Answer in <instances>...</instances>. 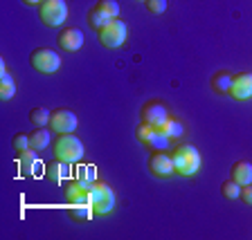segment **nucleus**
Returning <instances> with one entry per match:
<instances>
[{"label":"nucleus","mask_w":252,"mask_h":240,"mask_svg":"<svg viewBox=\"0 0 252 240\" xmlns=\"http://www.w3.org/2000/svg\"><path fill=\"white\" fill-rule=\"evenodd\" d=\"M171 160L178 175H194L200 168V153L191 144H178L171 153Z\"/></svg>","instance_id":"obj_1"},{"label":"nucleus","mask_w":252,"mask_h":240,"mask_svg":"<svg viewBox=\"0 0 252 240\" xmlns=\"http://www.w3.org/2000/svg\"><path fill=\"white\" fill-rule=\"evenodd\" d=\"M54 157L61 160V162H68V164H77L81 162L84 157V144L79 137H74L72 133H65L57 139L54 144Z\"/></svg>","instance_id":"obj_2"},{"label":"nucleus","mask_w":252,"mask_h":240,"mask_svg":"<svg viewBox=\"0 0 252 240\" xmlns=\"http://www.w3.org/2000/svg\"><path fill=\"white\" fill-rule=\"evenodd\" d=\"M38 18L45 27H59L68 18V5L65 0H43L38 5Z\"/></svg>","instance_id":"obj_3"},{"label":"nucleus","mask_w":252,"mask_h":240,"mask_svg":"<svg viewBox=\"0 0 252 240\" xmlns=\"http://www.w3.org/2000/svg\"><path fill=\"white\" fill-rule=\"evenodd\" d=\"M90 204H93L94 215H106L115 207V191L104 182H94L90 188Z\"/></svg>","instance_id":"obj_4"},{"label":"nucleus","mask_w":252,"mask_h":240,"mask_svg":"<svg viewBox=\"0 0 252 240\" xmlns=\"http://www.w3.org/2000/svg\"><path fill=\"white\" fill-rule=\"evenodd\" d=\"M30 65L41 74H54L61 68V56L50 47H38L30 54Z\"/></svg>","instance_id":"obj_5"},{"label":"nucleus","mask_w":252,"mask_h":240,"mask_svg":"<svg viewBox=\"0 0 252 240\" xmlns=\"http://www.w3.org/2000/svg\"><path fill=\"white\" fill-rule=\"evenodd\" d=\"M97 34H99L101 45L108 47V50H115V47L124 45L126 36H128V27H126V23H122L120 18H113V21L101 27Z\"/></svg>","instance_id":"obj_6"},{"label":"nucleus","mask_w":252,"mask_h":240,"mask_svg":"<svg viewBox=\"0 0 252 240\" xmlns=\"http://www.w3.org/2000/svg\"><path fill=\"white\" fill-rule=\"evenodd\" d=\"M79 126V119L72 110L68 108H57L50 117V128L59 135H65V133H74V128Z\"/></svg>","instance_id":"obj_7"},{"label":"nucleus","mask_w":252,"mask_h":240,"mask_svg":"<svg viewBox=\"0 0 252 240\" xmlns=\"http://www.w3.org/2000/svg\"><path fill=\"white\" fill-rule=\"evenodd\" d=\"M149 171L158 178H169L171 173H176V166H173V160L167 151H153L149 155Z\"/></svg>","instance_id":"obj_8"},{"label":"nucleus","mask_w":252,"mask_h":240,"mask_svg":"<svg viewBox=\"0 0 252 240\" xmlns=\"http://www.w3.org/2000/svg\"><path fill=\"white\" fill-rule=\"evenodd\" d=\"M230 94L239 101H246L252 97V72H239L232 77Z\"/></svg>","instance_id":"obj_9"},{"label":"nucleus","mask_w":252,"mask_h":240,"mask_svg":"<svg viewBox=\"0 0 252 240\" xmlns=\"http://www.w3.org/2000/svg\"><path fill=\"white\" fill-rule=\"evenodd\" d=\"M169 119L167 115V108L162 104H158V101H151L142 108V121L149 124L151 128H162V124Z\"/></svg>","instance_id":"obj_10"},{"label":"nucleus","mask_w":252,"mask_h":240,"mask_svg":"<svg viewBox=\"0 0 252 240\" xmlns=\"http://www.w3.org/2000/svg\"><path fill=\"white\" fill-rule=\"evenodd\" d=\"M59 45L65 50V52H77L84 45V31L77 29V27H65L59 34Z\"/></svg>","instance_id":"obj_11"},{"label":"nucleus","mask_w":252,"mask_h":240,"mask_svg":"<svg viewBox=\"0 0 252 240\" xmlns=\"http://www.w3.org/2000/svg\"><path fill=\"white\" fill-rule=\"evenodd\" d=\"M38 151H34V148H25V151L16 153V157H18V164H21V175H38L41 173V160L36 157Z\"/></svg>","instance_id":"obj_12"},{"label":"nucleus","mask_w":252,"mask_h":240,"mask_svg":"<svg viewBox=\"0 0 252 240\" xmlns=\"http://www.w3.org/2000/svg\"><path fill=\"white\" fill-rule=\"evenodd\" d=\"M65 200H68L70 207H74V204H90V191L81 182L72 180L65 187Z\"/></svg>","instance_id":"obj_13"},{"label":"nucleus","mask_w":252,"mask_h":240,"mask_svg":"<svg viewBox=\"0 0 252 240\" xmlns=\"http://www.w3.org/2000/svg\"><path fill=\"white\" fill-rule=\"evenodd\" d=\"M70 166H72V164L61 162V160L54 157V162H47V166H45V178L50 180V182H61V180L70 178Z\"/></svg>","instance_id":"obj_14"},{"label":"nucleus","mask_w":252,"mask_h":240,"mask_svg":"<svg viewBox=\"0 0 252 240\" xmlns=\"http://www.w3.org/2000/svg\"><path fill=\"white\" fill-rule=\"evenodd\" d=\"M16 92V83H14V79L9 77V72L5 70V63H0V99L7 101L11 99Z\"/></svg>","instance_id":"obj_15"},{"label":"nucleus","mask_w":252,"mask_h":240,"mask_svg":"<svg viewBox=\"0 0 252 240\" xmlns=\"http://www.w3.org/2000/svg\"><path fill=\"white\" fill-rule=\"evenodd\" d=\"M232 180L239 182L241 187L250 184L252 182V164L250 162H236L234 166H232Z\"/></svg>","instance_id":"obj_16"},{"label":"nucleus","mask_w":252,"mask_h":240,"mask_svg":"<svg viewBox=\"0 0 252 240\" xmlns=\"http://www.w3.org/2000/svg\"><path fill=\"white\" fill-rule=\"evenodd\" d=\"M50 146V131L47 128H34V131L30 133V148H34V151H43V148Z\"/></svg>","instance_id":"obj_17"},{"label":"nucleus","mask_w":252,"mask_h":240,"mask_svg":"<svg viewBox=\"0 0 252 240\" xmlns=\"http://www.w3.org/2000/svg\"><path fill=\"white\" fill-rule=\"evenodd\" d=\"M110 21H113V18H110V16L106 14L101 7H97V5H94L93 9L88 11V25L93 27V29H97V31H99L104 25H108Z\"/></svg>","instance_id":"obj_18"},{"label":"nucleus","mask_w":252,"mask_h":240,"mask_svg":"<svg viewBox=\"0 0 252 240\" xmlns=\"http://www.w3.org/2000/svg\"><path fill=\"white\" fill-rule=\"evenodd\" d=\"M232 77H234V74H230V72H216L214 77H212V88H214V92H219V94H230Z\"/></svg>","instance_id":"obj_19"},{"label":"nucleus","mask_w":252,"mask_h":240,"mask_svg":"<svg viewBox=\"0 0 252 240\" xmlns=\"http://www.w3.org/2000/svg\"><path fill=\"white\" fill-rule=\"evenodd\" d=\"M93 204H74L72 209H70V215H72V220H77V222H86V220L93 218Z\"/></svg>","instance_id":"obj_20"},{"label":"nucleus","mask_w":252,"mask_h":240,"mask_svg":"<svg viewBox=\"0 0 252 240\" xmlns=\"http://www.w3.org/2000/svg\"><path fill=\"white\" fill-rule=\"evenodd\" d=\"M147 146L149 148H153V151H167V146H169V137L164 135L160 128H156L153 131V135H151V139L147 141Z\"/></svg>","instance_id":"obj_21"},{"label":"nucleus","mask_w":252,"mask_h":240,"mask_svg":"<svg viewBox=\"0 0 252 240\" xmlns=\"http://www.w3.org/2000/svg\"><path fill=\"white\" fill-rule=\"evenodd\" d=\"M50 117H52V112L47 108H34L30 112V121L34 126H38V128H43V126H50Z\"/></svg>","instance_id":"obj_22"},{"label":"nucleus","mask_w":252,"mask_h":240,"mask_svg":"<svg viewBox=\"0 0 252 240\" xmlns=\"http://www.w3.org/2000/svg\"><path fill=\"white\" fill-rule=\"evenodd\" d=\"M220 193H223V198H227V200H236L241 195V184L234 182V180H225V182L220 184Z\"/></svg>","instance_id":"obj_23"},{"label":"nucleus","mask_w":252,"mask_h":240,"mask_svg":"<svg viewBox=\"0 0 252 240\" xmlns=\"http://www.w3.org/2000/svg\"><path fill=\"white\" fill-rule=\"evenodd\" d=\"M160 131L164 133V135L169 137V139H176V137H180L183 135V124H180V121H176V119H167L162 124V128H160Z\"/></svg>","instance_id":"obj_24"},{"label":"nucleus","mask_w":252,"mask_h":240,"mask_svg":"<svg viewBox=\"0 0 252 240\" xmlns=\"http://www.w3.org/2000/svg\"><path fill=\"white\" fill-rule=\"evenodd\" d=\"M97 7H101L110 18H117V16H120V5H117L115 0H97Z\"/></svg>","instance_id":"obj_25"},{"label":"nucleus","mask_w":252,"mask_h":240,"mask_svg":"<svg viewBox=\"0 0 252 240\" xmlns=\"http://www.w3.org/2000/svg\"><path fill=\"white\" fill-rule=\"evenodd\" d=\"M11 146H14L16 153L25 151V148H30V135H25V133H18V135H14V139H11Z\"/></svg>","instance_id":"obj_26"},{"label":"nucleus","mask_w":252,"mask_h":240,"mask_svg":"<svg viewBox=\"0 0 252 240\" xmlns=\"http://www.w3.org/2000/svg\"><path fill=\"white\" fill-rule=\"evenodd\" d=\"M144 5H147V9L151 11V14L158 16V14H164V11H167L169 2H167V0H147Z\"/></svg>","instance_id":"obj_27"},{"label":"nucleus","mask_w":252,"mask_h":240,"mask_svg":"<svg viewBox=\"0 0 252 240\" xmlns=\"http://www.w3.org/2000/svg\"><path fill=\"white\" fill-rule=\"evenodd\" d=\"M153 131H156V128H151V126H149V124H144V121H142V124L137 126V131H135V137H137V139L142 141V144H147V141L151 139Z\"/></svg>","instance_id":"obj_28"},{"label":"nucleus","mask_w":252,"mask_h":240,"mask_svg":"<svg viewBox=\"0 0 252 240\" xmlns=\"http://www.w3.org/2000/svg\"><path fill=\"white\" fill-rule=\"evenodd\" d=\"M239 198H241L246 204H250V207H252V182L246 184V187H241V195H239Z\"/></svg>","instance_id":"obj_29"},{"label":"nucleus","mask_w":252,"mask_h":240,"mask_svg":"<svg viewBox=\"0 0 252 240\" xmlns=\"http://www.w3.org/2000/svg\"><path fill=\"white\" fill-rule=\"evenodd\" d=\"M23 2H25L27 7H38L43 2V0H23Z\"/></svg>","instance_id":"obj_30"},{"label":"nucleus","mask_w":252,"mask_h":240,"mask_svg":"<svg viewBox=\"0 0 252 240\" xmlns=\"http://www.w3.org/2000/svg\"><path fill=\"white\" fill-rule=\"evenodd\" d=\"M140 2H147V0H140Z\"/></svg>","instance_id":"obj_31"}]
</instances>
